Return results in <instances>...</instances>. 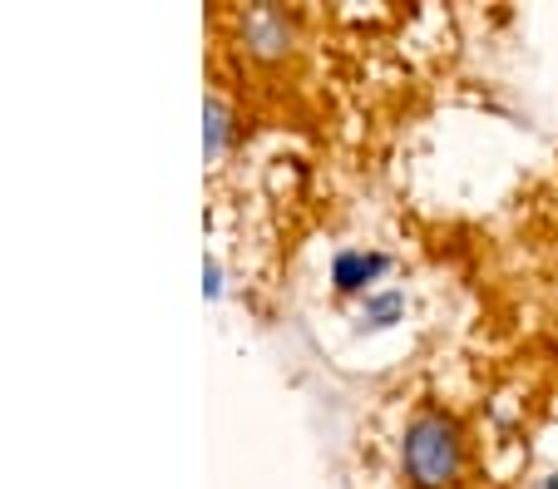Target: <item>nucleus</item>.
Masks as SVG:
<instances>
[{
    "label": "nucleus",
    "instance_id": "obj_1",
    "mask_svg": "<svg viewBox=\"0 0 558 489\" xmlns=\"http://www.w3.org/2000/svg\"><path fill=\"white\" fill-rule=\"evenodd\" d=\"M401 469L411 489H454L464 475V440L460 426L440 411H421L405 426L401 440Z\"/></svg>",
    "mask_w": 558,
    "mask_h": 489
},
{
    "label": "nucleus",
    "instance_id": "obj_2",
    "mask_svg": "<svg viewBox=\"0 0 558 489\" xmlns=\"http://www.w3.org/2000/svg\"><path fill=\"white\" fill-rule=\"evenodd\" d=\"M386 272V253H361V247H347V253H337V262H331V282H337V292H371V282Z\"/></svg>",
    "mask_w": 558,
    "mask_h": 489
},
{
    "label": "nucleus",
    "instance_id": "obj_3",
    "mask_svg": "<svg viewBox=\"0 0 558 489\" xmlns=\"http://www.w3.org/2000/svg\"><path fill=\"white\" fill-rule=\"evenodd\" d=\"M401 311H405L401 292H371V297L361 302V327L380 331V327H390V321H401Z\"/></svg>",
    "mask_w": 558,
    "mask_h": 489
},
{
    "label": "nucleus",
    "instance_id": "obj_4",
    "mask_svg": "<svg viewBox=\"0 0 558 489\" xmlns=\"http://www.w3.org/2000/svg\"><path fill=\"white\" fill-rule=\"evenodd\" d=\"M253 40H257V50H263V54H277L287 40H292V30H287L282 15L263 11V15H253Z\"/></svg>",
    "mask_w": 558,
    "mask_h": 489
},
{
    "label": "nucleus",
    "instance_id": "obj_5",
    "mask_svg": "<svg viewBox=\"0 0 558 489\" xmlns=\"http://www.w3.org/2000/svg\"><path fill=\"white\" fill-rule=\"evenodd\" d=\"M203 119H208V134L203 138H208V159H213V154L222 149V138H228V109H222L218 99H208V114Z\"/></svg>",
    "mask_w": 558,
    "mask_h": 489
},
{
    "label": "nucleus",
    "instance_id": "obj_6",
    "mask_svg": "<svg viewBox=\"0 0 558 489\" xmlns=\"http://www.w3.org/2000/svg\"><path fill=\"white\" fill-rule=\"evenodd\" d=\"M203 288H208V297H218V292H222V282H218V262L203 267Z\"/></svg>",
    "mask_w": 558,
    "mask_h": 489
},
{
    "label": "nucleus",
    "instance_id": "obj_7",
    "mask_svg": "<svg viewBox=\"0 0 558 489\" xmlns=\"http://www.w3.org/2000/svg\"><path fill=\"white\" fill-rule=\"evenodd\" d=\"M544 489H558V475H548V485Z\"/></svg>",
    "mask_w": 558,
    "mask_h": 489
}]
</instances>
